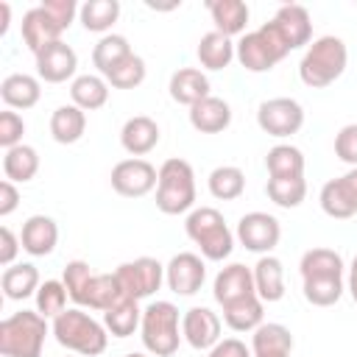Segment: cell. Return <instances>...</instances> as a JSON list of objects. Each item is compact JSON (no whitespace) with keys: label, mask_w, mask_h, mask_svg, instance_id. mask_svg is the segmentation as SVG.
I'll use <instances>...</instances> for the list:
<instances>
[{"label":"cell","mask_w":357,"mask_h":357,"mask_svg":"<svg viewBox=\"0 0 357 357\" xmlns=\"http://www.w3.org/2000/svg\"><path fill=\"white\" fill-rule=\"evenodd\" d=\"M50 332L59 340V346L81 357H98L106 351V343H109L106 326L95 321L89 312H84L81 307H70L61 315H56Z\"/></svg>","instance_id":"cell-1"},{"label":"cell","mask_w":357,"mask_h":357,"mask_svg":"<svg viewBox=\"0 0 357 357\" xmlns=\"http://www.w3.org/2000/svg\"><path fill=\"white\" fill-rule=\"evenodd\" d=\"M346 64H349L346 42L340 36L326 33V36H318L304 50V56L298 61V78L312 89H324L343 75Z\"/></svg>","instance_id":"cell-2"},{"label":"cell","mask_w":357,"mask_h":357,"mask_svg":"<svg viewBox=\"0 0 357 357\" xmlns=\"http://www.w3.org/2000/svg\"><path fill=\"white\" fill-rule=\"evenodd\" d=\"M47 337V318L36 310H20L0 321L3 357H42Z\"/></svg>","instance_id":"cell-3"},{"label":"cell","mask_w":357,"mask_h":357,"mask_svg":"<svg viewBox=\"0 0 357 357\" xmlns=\"http://www.w3.org/2000/svg\"><path fill=\"white\" fill-rule=\"evenodd\" d=\"M184 231L209 262H223L234 248V234L215 206H195L192 212H187Z\"/></svg>","instance_id":"cell-4"},{"label":"cell","mask_w":357,"mask_h":357,"mask_svg":"<svg viewBox=\"0 0 357 357\" xmlns=\"http://www.w3.org/2000/svg\"><path fill=\"white\" fill-rule=\"evenodd\" d=\"M156 209L165 215H184L195 209V173L187 159H165L156 184Z\"/></svg>","instance_id":"cell-5"},{"label":"cell","mask_w":357,"mask_h":357,"mask_svg":"<svg viewBox=\"0 0 357 357\" xmlns=\"http://www.w3.org/2000/svg\"><path fill=\"white\" fill-rule=\"evenodd\" d=\"M139 337L145 351L153 357H170L178 351V343L184 340L181 335V321H178V307L170 301H151L142 310V324H139Z\"/></svg>","instance_id":"cell-6"},{"label":"cell","mask_w":357,"mask_h":357,"mask_svg":"<svg viewBox=\"0 0 357 357\" xmlns=\"http://www.w3.org/2000/svg\"><path fill=\"white\" fill-rule=\"evenodd\" d=\"M114 276H117V282H120V287H123V293L128 298L142 301V298L153 296L162 287V282H165V265L159 259H153V257H139V259H131V262L117 265Z\"/></svg>","instance_id":"cell-7"},{"label":"cell","mask_w":357,"mask_h":357,"mask_svg":"<svg viewBox=\"0 0 357 357\" xmlns=\"http://www.w3.org/2000/svg\"><path fill=\"white\" fill-rule=\"evenodd\" d=\"M257 126L268 137H276V139L293 137L304 126V109L293 98H271V100H262L259 109H257Z\"/></svg>","instance_id":"cell-8"},{"label":"cell","mask_w":357,"mask_h":357,"mask_svg":"<svg viewBox=\"0 0 357 357\" xmlns=\"http://www.w3.org/2000/svg\"><path fill=\"white\" fill-rule=\"evenodd\" d=\"M159 184V170L148 159H123L112 167V187L123 198H142Z\"/></svg>","instance_id":"cell-9"},{"label":"cell","mask_w":357,"mask_h":357,"mask_svg":"<svg viewBox=\"0 0 357 357\" xmlns=\"http://www.w3.org/2000/svg\"><path fill=\"white\" fill-rule=\"evenodd\" d=\"M279 237H282V226L268 212H248L237 223V240L240 245H245V251L265 257L279 245Z\"/></svg>","instance_id":"cell-10"},{"label":"cell","mask_w":357,"mask_h":357,"mask_svg":"<svg viewBox=\"0 0 357 357\" xmlns=\"http://www.w3.org/2000/svg\"><path fill=\"white\" fill-rule=\"evenodd\" d=\"M321 209L337 220L357 215V167H349L343 176L321 187Z\"/></svg>","instance_id":"cell-11"},{"label":"cell","mask_w":357,"mask_h":357,"mask_svg":"<svg viewBox=\"0 0 357 357\" xmlns=\"http://www.w3.org/2000/svg\"><path fill=\"white\" fill-rule=\"evenodd\" d=\"M204 279H206V265L192 251H181L165 265V282L176 296H195Z\"/></svg>","instance_id":"cell-12"},{"label":"cell","mask_w":357,"mask_h":357,"mask_svg":"<svg viewBox=\"0 0 357 357\" xmlns=\"http://www.w3.org/2000/svg\"><path fill=\"white\" fill-rule=\"evenodd\" d=\"M212 296L220 307H229L234 301H243L248 296H257V287H254V271L245 268L243 262H231L226 268L218 271L215 276V284H212Z\"/></svg>","instance_id":"cell-13"},{"label":"cell","mask_w":357,"mask_h":357,"mask_svg":"<svg viewBox=\"0 0 357 357\" xmlns=\"http://www.w3.org/2000/svg\"><path fill=\"white\" fill-rule=\"evenodd\" d=\"M181 335L192 349L209 351L212 346L220 343V318H218V312H212L209 307H190L181 315Z\"/></svg>","instance_id":"cell-14"},{"label":"cell","mask_w":357,"mask_h":357,"mask_svg":"<svg viewBox=\"0 0 357 357\" xmlns=\"http://www.w3.org/2000/svg\"><path fill=\"white\" fill-rule=\"evenodd\" d=\"M234 59H237L248 73H268V70H273V67L282 61L279 50L271 45V39H268L259 28L240 36V42L234 45Z\"/></svg>","instance_id":"cell-15"},{"label":"cell","mask_w":357,"mask_h":357,"mask_svg":"<svg viewBox=\"0 0 357 357\" xmlns=\"http://www.w3.org/2000/svg\"><path fill=\"white\" fill-rule=\"evenodd\" d=\"M75 67H78V56L64 39L36 53V75L47 84H64L67 78L75 75Z\"/></svg>","instance_id":"cell-16"},{"label":"cell","mask_w":357,"mask_h":357,"mask_svg":"<svg viewBox=\"0 0 357 357\" xmlns=\"http://www.w3.org/2000/svg\"><path fill=\"white\" fill-rule=\"evenodd\" d=\"M273 31L282 36V42L287 45V50H296L301 45H310L312 39V20H310V11L298 3H290V6H282L273 20H271Z\"/></svg>","instance_id":"cell-17"},{"label":"cell","mask_w":357,"mask_h":357,"mask_svg":"<svg viewBox=\"0 0 357 357\" xmlns=\"http://www.w3.org/2000/svg\"><path fill=\"white\" fill-rule=\"evenodd\" d=\"M20 31H22V42L28 45V50H31L33 56H36L42 47H47V45L61 42V33H64V31L56 25V20L42 8V3L33 6V8H28V11L22 14Z\"/></svg>","instance_id":"cell-18"},{"label":"cell","mask_w":357,"mask_h":357,"mask_svg":"<svg viewBox=\"0 0 357 357\" xmlns=\"http://www.w3.org/2000/svg\"><path fill=\"white\" fill-rule=\"evenodd\" d=\"M159 126L156 120H151L148 114H137L128 117L120 128V145L126 153H131L134 159H142L145 153H151L159 145Z\"/></svg>","instance_id":"cell-19"},{"label":"cell","mask_w":357,"mask_h":357,"mask_svg":"<svg viewBox=\"0 0 357 357\" xmlns=\"http://www.w3.org/2000/svg\"><path fill=\"white\" fill-rule=\"evenodd\" d=\"M20 243H22V251H28L31 257H47V254H53V248L59 243V226H56V220L47 218V215H31L22 223Z\"/></svg>","instance_id":"cell-20"},{"label":"cell","mask_w":357,"mask_h":357,"mask_svg":"<svg viewBox=\"0 0 357 357\" xmlns=\"http://www.w3.org/2000/svg\"><path fill=\"white\" fill-rule=\"evenodd\" d=\"M231 123V106L223 98H204L195 106H190V126L201 134H220Z\"/></svg>","instance_id":"cell-21"},{"label":"cell","mask_w":357,"mask_h":357,"mask_svg":"<svg viewBox=\"0 0 357 357\" xmlns=\"http://www.w3.org/2000/svg\"><path fill=\"white\" fill-rule=\"evenodd\" d=\"M170 98L181 106H195L198 100L209 98V78L198 67H178L170 75Z\"/></svg>","instance_id":"cell-22"},{"label":"cell","mask_w":357,"mask_h":357,"mask_svg":"<svg viewBox=\"0 0 357 357\" xmlns=\"http://www.w3.org/2000/svg\"><path fill=\"white\" fill-rule=\"evenodd\" d=\"M0 98H3V103L8 109H31L42 98L39 78H33L28 73H11L0 84Z\"/></svg>","instance_id":"cell-23"},{"label":"cell","mask_w":357,"mask_h":357,"mask_svg":"<svg viewBox=\"0 0 357 357\" xmlns=\"http://www.w3.org/2000/svg\"><path fill=\"white\" fill-rule=\"evenodd\" d=\"M254 271V287H257V296L262 301H279L284 296V268H282V259H276L273 254H265L257 259V265L251 268Z\"/></svg>","instance_id":"cell-24"},{"label":"cell","mask_w":357,"mask_h":357,"mask_svg":"<svg viewBox=\"0 0 357 357\" xmlns=\"http://www.w3.org/2000/svg\"><path fill=\"white\" fill-rule=\"evenodd\" d=\"M209 17L215 22V31L223 36H237L248 25V6L243 0H209L206 3Z\"/></svg>","instance_id":"cell-25"},{"label":"cell","mask_w":357,"mask_h":357,"mask_svg":"<svg viewBox=\"0 0 357 357\" xmlns=\"http://www.w3.org/2000/svg\"><path fill=\"white\" fill-rule=\"evenodd\" d=\"M86 131V112L75 103H64L50 114V137L59 145H73Z\"/></svg>","instance_id":"cell-26"},{"label":"cell","mask_w":357,"mask_h":357,"mask_svg":"<svg viewBox=\"0 0 357 357\" xmlns=\"http://www.w3.org/2000/svg\"><path fill=\"white\" fill-rule=\"evenodd\" d=\"M39 271L36 265L31 262H17V265H8L3 271V279H0V287H3V296L11 298V301H22L28 296H36L39 290Z\"/></svg>","instance_id":"cell-27"},{"label":"cell","mask_w":357,"mask_h":357,"mask_svg":"<svg viewBox=\"0 0 357 357\" xmlns=\"http://www.w3.org/2000/svg\"><path fill=\"white\" fill-rule=\"evenodd\" d=\"M70 98L78 109L95 112V109L106 106V100H109V81L103 75H92V73L75 75L70 84Z\"/></svg>","instance_id":"cell-28"},{"label":"cell","mask_w":357,"mask_h":357,"mask_svg":"<svg viewBox=\"0 0 357 357\" xmlns=\"http://www.w3.org/2000/svg\"><path fill=\"white\" fill-rule=\"evenodd\" d=\"M120 298H126V293H123V287H120V282H117L114 273H92L89 284H86V293L81 298V307L106 312Z\"/></svg>","instance_id":"cell-29"},{"label":"cell","mask_w":357,"mask_h":357,"mask_svg":"<svg viewBox=\"0 0 357 357\" xmlns=\"http://www.w3.org/2000/svg\"><path fill=\"white\" fill-rule=\"evenodd\" d=\"M142 324V310H139V301L137 298H120L114 307H109L103 312V326L106 332H112L114 337H128L139 329Z\"/></svg>","instance_id":"cell-30"},{"label":"cell","mask_w":357,"mask_h":357,"mask_svg":"<svg viewBox=\"0 0 357 357\" xmlns=\"http://www.w3.org/2000/svg\"><path fill=\"white\" fill-rule=\"evenodd\" d=\"M3 173L14 184L31 181L39 173V153H36V148H31L25 142L17 145V148H8L6 156H3Z\"/></svg>","instance_id":"cell-31"},{"label":"cell","mask_w":357,"mask_h":357,"mask_svg":"<svg viewBox=\"0 0 357 357\" xmlns=\"http://www.w3.org/2000/svg\"><path fill=\"white\" fill-rule=\"evenodd\" d=\"M262 298L259 296H248L243 301H234L229 307H223V324L231 329V332H254L262 321Z\"/></svg>","instance_id":"cell-32"},{"label":"cell","mask_w":357,"mask_h":357,"mask_svg":"<svg viewBox=\"0 0 357 357\" xmlns=\"http://www.w3.org/2000/svg\"><path fill=\"white\" fill-rule=\"evenodd\" d=\"M293 335L284 324H259L251 335V354H290Z\"/></svg>","instance_id":"cell-33"},{"label":"cell","mask_w":357,"mask_h":357,"mask_svg":"<svg viewBox=\"0 0 357 357\" xmlns=\"http://www.w3.org/2000/svg\"><path fill=\"white\" fill-rule=\"evenodd\" d=\"M134 50H131V45H128V39L126 36H120V33H106V36H100L98 39V45H95V50H92V64L98 67V73L106 78L123 59H128Z\"/></svg>","instance_id":"cell-34"},{"label":"cell","mask_w":357,"mask_h":357,"mask_svg":"<svg viewBox=\"0 0 357 357\" xmlns=\"http://www.w3.org/2000/svg\"><path fill=\"white\" fill-rule=\"evenodd\" d=\"M195 53H198L201 67H206V70H223V67H229L231 59H234V45H231L229 36H223V33H218V31H209V33L201 36Z\"/></svg>","instance_id":"cell-35"},{"label":"cell","mask_w":357,"mask_h":357,"mask_svg":"<svg viewBox=\"0 0 357 357\" xmlns=\"http://www.w3.org/2000/svg\"><path fill=\"white\" fill-rule=\"evenodd\" d=\"M265 167L271 173V178H290V176H304V153L296 145L279 142L268 151L265 156Z\"/></svg>","instance_id":"cell-36"},{"label":"cell","mask_w":357,"mask_h":357,"mask_svg":"<svg viewBox=\"0 0 357 357\" xmlns=\"http://www.w3.org/2000/svg\"><path fill=\"white\" fill-rule=\"evenodd\" d=\"M301 279L312 276H343V257L335 248H310L298 262Z\"/></svg>","instance_id":"cell-37"},{"label":"cell","mask_w":357,"mask_h":357,"mask_svg":"<svg viewBox=\"0 0 357 357\" xmlns=\"http://www.w3.org/2000/svg\"><path fill=\"white\" fill-rule=\"evenodd\" d=\"M117 17H120V3H117V0H86V3L81 6V11H78L81 25H84L86 31L103 33V36H106V31L117 22Z\"/></svg>","instance_id":"cell-38"},{"label":"cell","mask_w":357,"mask_h":357,"mask_svg":"<svg viewBox=\"0 0 357 357\" xmlns=\"http://www.w3.org/2000/svg\"><path fill=\"white\" fill-rule=\"evenodd\" d=\"M206 184H209L212 198H218V201H234L245 190V173L240 167H234V165H220V167H215L209 173Z\"/></svg>","instance_id":"cell-39"},{"label":"cell","mask_w":357,"mask_h":357,"mask_svg":"<svg viewBox=\"0 0 357 357\" xmlns=\"http://www.w3.org/2000/svg\"><path fill=\"white\" fill-rule=\"evenodd\" d=\"M304 282V298L312 307H332L340 301L346 284L343 276H312V279H301Z\"/></svg>","instance_id":"cell-40"},{"label":"cell","mask_w":357,"mask_h":357,"mask_svg":"<svg viewBox=\"0 0 357 357\" xmlns=\"http://www.w3.org/2000/svg\"><path fill=\"white\" fill-rule=\"evenodd\" d=\"M268 198L282 206V209H296L304 198H307V181L304 176H290V178H268L265 187Z\"/></svg>","instance_id":"cell-41"},{"label":"cell","mask_w":357,"mask_h":357,"mask_svg":"<svg viewBox=\"0 0 357 357\" xmlns=\"http://www.w3.org/2000/svg\"><path fill=\"white\" fill-rule=\"evenodd\" d=\"M67 287L61 279H45L36 290V312L45 318H56L67 310Z\"/></svg>","instance_id":"cell-42"},{"label":"cell","mask_w":357,"mask_h":357,"mask_svg":"<svg viewBox=\"0 0 357 357\" xmlns=\"http://www.w3.org/2000/svg\"><path fill=\"white\" fill-rule=\"evenodd\" d=\"M145 73H148L145 59L137 56V53H131L128 59H123V61L106 75V81H109V86H114V89H134V86H139V84L145 81Z\"/></svg>","instance_id":"cell-43"},{"label":"cell","mask_w":357,"mask_h":357,"mask_svg":"<svg viewBox=\"0 0 357 357\" xmlns=\"http://www.w3.org/2000/svg\"><path fill=\"white\" fill-rule=\"evenodd\" d=\"M89 279H92L89 262H84V259H73V262L64 265V276H61V282H64L70 298H73L78 307H81V298H84V293H86Z\"/></svg>","instance_id":"cell-44"},{"label":"cell","mask_w":357,"mask_h":357,"mask_svg":"<svg viewBox=\"0 0 357 357\" xmlns=\"http://www.w3.org/2000/svg\"><path fill=\"white\" fill-rule=\"evenodd\" d=\"M22 134H25V120L11 109L0 112V145L6 151L17 148V145H22Z\"/></svg>","instance_id":"cell-45"},{"label":"cell","mask_w":357,"mask_h":357,"mask_svg":"<svg viewBox=\"0 0 357 357\" xmlns=\"http://www.w3.org/2000/svg\"><path fill=\"white\" fill-rule=\"evenodd\" d=\"M335 156L349 167H357V123H349L335 134Z\"/></svg>","instance_id":"cell-46"},{"label":"cell","mask_w":357,"mask_h":357,"mask_svg":"<svg viewBox=\"0 0 357 357\" xmlns=\"http://www.w3.org/2000/svg\"><path fill=\"white\" fill-rule=\"evenodd\" d=\"M42 8L56 20V25H59L61 31H67V28L73 25L75 14L81 11V8L75 6V0H45V3H42Z\"/></svg>","instance_id":"cell-47"},{"label":"cell","mask_w":357,"mask_h":357,"mask_svg":"<svg viewBox=\"0 0 357 357\" xmlns=\"http://www.w3.org/2000/svg\"><path fill=\"white\" fill-rule=\"evenodd\" d=\"M209 357H251V349L240 337H223L218 346L209 349Z\"/></svg>","instance_id":"cell-48"},{"label":"cell","mask_w":357,"mask_h":357,"mask_svg":"<svg viewBox=\"0 0 357 357\" xmlns=\"http://www.w3.org/2000/svg\"><path fill=\"white\" fill-rule=\"evenodd\" d=\"M20 237L8 229V226H3L0 229V265H14V257H17V251H20Z\"/></svg>","instance_id":"cell-49"},{"label":"cell","mask_w":357,"mask_h":357,"mask_svg":"<svg viewBox=\"0 0 357 357\" xmlns=\"http://www.w3.org/2000/svg\"><path fill=\"white\" fill-rule=\"evenodd\" d=\"M17 204H20V192H17L14 181L3 178L0 181V218H8L17 209Z\"/></svg>","instance_id":"cell-50"},{"label":"cell","mask_w":357,"mask_h":357,"mask_svg":"<svg viewBox=\"0 0 357 357\" xmlns=\"http://www.w3.org/2000/svg\"><path fill=\"white\" fill-rule=\"evenodd\" d=\"M346 290L351 293V301L357 304V257L351 259V265H349V279H346Z\"/></svg>","instance_id":"cell-51"},{"label":"cell","mask_w":357,"mask_h":357,"mask_svg":"<svg viewBox=\"0 0 357 357\" xmlns=\"http://www.w3.org/2000/svg\"><path fill=\"white\" fill-rule=\"evenodd\" d=\"M11 25V6L8 3H0V33H6Z\"/></svg>","instance_id":"cell-52"},{"label":"cell","mask_w":357,"mask_h":357,"mask_svg":"<svg viewBox=\"0 0 357 357\" xmlns=\"http://www.w3.org/2000/svg\"><path fill=\"white\" fill-rule=\"evenodd\" d=\"M251 357H290V354H251Z\"/></svg>","instance_id":"cell-53"},{"label":"cell","mask_w":357,"mask_h":357,"mask_svg":"<svg viewBox=\"0 0 357 357\" xmlns=\"http://www.w3.org/2000/svg\"><path fill=\"white\" fill-rule=\"evenodd\" d=\"M126 357H148V354H137V351H131V354H126Z\"/></svg>","instance_id":"cell-54"}]
</instances>
